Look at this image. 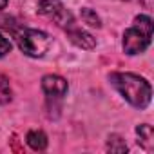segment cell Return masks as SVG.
Segmentation results:
<instances>
[{
    "mask_svg": "<svg viewBox=\"0 0 154 154\" xmlns=\"http://www.w3.org/2000/svg\"><path fill=\"white\" fill-rule=\"evenodd\" d=\"M136 134H138V143L147 150V152H152L154 149V132H152V127L149 123H143V125H138L136 127Z\"/></svg>",
    "mask_w": 154,
    "mask_h": 154,
    "instance_id": "7",
    "label": "cell"
},
{
    "mask_svg": "<svg viewBox=\"0 0 154 154\" xmlns=\"http://www.w3.org/2000/svg\"><path fill=\"white\" fill-rule=\"evenodd\" d=\"M11 33H13V38L17 40V45L20 47V51L31 58H42L47 53V49L51 47V38L44 31L18 27V29H11Z\"/></svg>",
    "mask_w": 154,
    "mask_h": 154,
    "instance_id": "3",
    "label": "cell"
},
{
    "mask_svg": "<svg viewBox=\"0 0 154 154\" xmlns=\"http://www.w3.org/2000/svg\"><path fill=\"white\" fill-rule=\"evenodd\" d=\"M107 149L111 152H127V145L120 136H111L109 143H107Z\"/></svg>",
    "mask_w": 154,
    "mask_h": 154,
    "instance_id": "11",
    "label": "cell"
},
{
    "mask_svg": "<svg viewBox=\"0 0 154 154\" xmlns=\"http://www.w3.org/2000/svg\"><path fill=\"white\" fill-rule=\"evenodd\" d=\"M65 33H67V38H69L76 47H80V49H94V47H96V38H94L93 35H89L87 31L80 29L78 26L69 27Z\"/></svg>",
    "mask_w": 154,
    "mask_h": 154,
    "instance_id": "6",
    "label": "cell"
},
{
    "mask_svg": "<svg viewBox=\"0 0 154 154\" xmlns=\"http://www.w3.org/2000/svg\"><path fill=\"white\" fill-rule=\"evenodd\" d=\"M26 141L33 150H45L47 149V136L42 131H29L26 134Z\"/></svg>",
    "mask_w": 154,
    "mask_h": 154,
    "instance_id": "8",
    "label": "cell"
},
{
    "mask_svg": "<svg viewBox=\"0 0 154 154\" xmlns=\"http://www.w3.org/2000/svg\"><path fill=\"white\" fill-rule=\"evenodd\" d=\"M8 2H9V0H0V11L8 8Z\"/></svg>",
    "mask_w": 154,
    "mask_h": 154,
    "instance_id": "13",
    "label": "cell"
},
{
    "mask_svg": "<svg viewBox=\"0 0 154 154\" xmlns=\"http://www.w3.org/2000/svg\"><path fill=\"white\" fill-rule=\"evenodd\" d=\"M38 13L44 15L45 18L53 20L63 31H67L69 27L76 26L72 13L69 9H65V6L60 2V0H40L38 2Z\"/></svg>",
    "mask_w": 154,
    "mask_h": 154,
    "instance_id": "4",
    "label": "cell"
},
{
    "mask_svg": "<svg viewBox=\"0 0 154 154\" xmlns=\"http://www.w3.org/2000/svg\"><path fill=\"white\" fill-rule=\"evenodd\" d=\"M152 40V20L147 15H138L134 18V26L123 33V51L127 54L143 53Z\"/></svg>",
    "mask_w": 154,
    "mask_h": 154,
    "instance_id": "2",
    "label": "cell"
},
{
    "mask_svg": "<svg viewBox=\"0 0 154 154\" xmlns=\"http://www.w3.org/2000/svg\"><path fill=\"white\" fill-rule=\"evenodd\" d=\"M67 89V80L58 74H45L42 78V91L47 94V98H62L65 96Z\"/></svg>",
    "mask_w": 154,
    "mask_h": 154,
    "instance_id": "5",
    "label": "cell"
},
{
    "mask_svg": "<svg viewBox=\"0 0 154 154\" xmlns=\"http://www.w3.org/2000/svg\"><path fill=\"white\" fill-rule=\"evenodd\" d=\"M109 80L114 85V89L123 96V100H127L132 107L145 109L150 103L152 89L150 84L141 76L132 72H111Z\"/></svg>",
    "mask_w": 154,
    "mask_h": 154,
    "instance_id": "1",
    "label": "cell"
},
{
    "mask_svg": "<svg viewBox=\"0 0 154 154\" xmlns=\"http://www.w3.org/2000/svg\"><path fill=\"white\" fill-rule=\"evenodd\" d=\"M11 85H9V80L6 76L0 74V103H9L11 102Z\"/></svg>",
    "mask_w": 154,
    "mask_h": 154,
    "instance_id": "10",
    "label": "cell"
},
{
    "mask_svg": "<svg viewBox=\"0 0 154 154\" xmlns=\"http://www.w3.org/2000/svg\"><path fill=\"white\" fill-rule=\"evenodd\" d=\"M80 15H82V20H84L87 26H91V27H102L100 17H98L96 11H93L91 8H84V9L80 11Z\"/></svg>",
    "mask_w": 154,
    "mask_h": 154,
    "instance_id": "9",
    "label": "cell"
},
{
    "mask_svg": "<svg viewBox=\"0 0 154 154\" xmlns=\"http://www.w3.org/2000/svg\"><path fill=\"white\" fill-rule=\"evenodd\" d=\"M8 53H11V42L0 33V58L2 56H6Z\"/></svg>",
    "mask_w": 154,
    "mask_h": 154,
    "instance_id": "12",
    "label": "cell"
}]
</instances>
